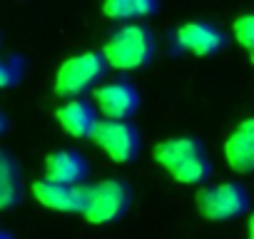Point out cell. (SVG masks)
Masks as SVG:
<instances>
[{
  "instance_id": "obj_19",
  "label": "cell",
  "mask_w": 254,
  "mask_h": 239,
  "mask_svg": "<svg viewBox=\"0 0 254 239\" xmlns=\"http://www.w3.org/2000/svg\"><path fill=\"white\" fill-rule=\"evenodd\" d=\"M249 62H252V65H254V53H249Z\"/></svg>"
},
{
  "instance_id": "obj_8",
  "label": "cell",
  "mask_w": 254,
  "mask_h": 239,
  "mask_svg": "<svg viewBox=\"0 0 254 239\" xmlns=\"http://www.w3.org/2000/svg\"><path fill=\"white\" fill-rule=\"evenodd\" d=\"M30 192L43 207L55 212H82L85 204V187L80 184H60L43 177L30 184Z\"/></svg>"
},
{
  "instance_id": "obj_12",
  "label": "cell",
  "mask_w": 254,
  "mask_h": 239,
  "mask_svg": "<svg viewBox=\"0 0 254 239\" xmlns=\"http://www.w3.org/2000/svg\"><path fill=\"white\" fill-rule=\"evenodd\" d=\"M87 177V162L75 150H55L45 157V179L60 184H80Z\"/></svg>"
},
{
  "instance_id": "obj_6",
  "label": "cell",
  "mask_w": 254,
  "mask_h": 239,
  "mask_svg": "<svg viewBox=\"0 0 254 239\" xmlns=\"http://www.w3.org/2000/svg\"><path fill=\"white\" fill-rule=\"evenodd\" d=\"M90 140L117 165L132 162L142 150L140 130L130 120H100L90 135Z\"/></svg>"
},
{
  "instance_id": "obj_2",
  "label": "cell",
  "mask_w": 254,
  "mask_h": 239,
  "mask_svg": "<svg viewBox=\"0 0 254 239\" xmlns=\"http://www.w3.org/2000/svg\"><path fill=\"white\" fill-rule=\"evenodd\" d=\"M102 58L107 67L115 70H140L155 58V35L145 25H125L110 35L102 45Z\"/></svg>"
},
{
  "instance_id": "obj_11",
  "label": "cell",
  "mask_w": 254,
  "mask_h": 239,
  "mask_svg": "<svg viewBox=\"0 0 254 239\" xmlns=\"http://www.w3.org/2000/svg\"><path fill=\"white\" fill-rule=\"evenodd\" d=\"M55 117H58L60 127H63L70 137H80V140H85V137L90 140L95 125L100 122L97 112H95V105H90V102L82 100V97L67 100V102L55 112Z\"/></svg>"
},
{
  "instance_id": "obj_15",
  "label": "cell",
  "mask_w": 254,
  "mask_h": 239,
  "mask_svg": "<svg viewBox=\"0 0 254 239\" xmlns=\"http://www.w3.org/2000/svg\"><path fill=\"white\" fill-rule=\"evenodd\" d=\"M232 35L247 53H254V13L239 15L232 23Z\"/></svg>"
},
{
  "instance_id": "obj_3",
  "label": "cell",
  "mask_w": 254,
  "mask_h": 239,
  "mask_svg": "<svg viewBox=\"0 0 254 239\" xmlns=\"http://www.w3.org/2000/svg\"><path fill=\"white\" fill-rule=\"evenodd\" d=\"M105 70H107V62H105L102 53L87 50V53L72 55L58 67L53 90L63 100L82 97L87 90H92L105 77Z\"/></svg>"
},
{
  "instance_id": "obj_13",
  "label": "cell",
  "mask_w": 254,
  "mask_h": 239,
  "mask_svg": "<svg viewBox=\"0 0 254 239\" xmlns=\"http://www.w3.org/2000/svg\"><path fill=\"white\" fill-rule=\"evenodd\" d=\"M23 199V172L20 165L0 150V212L13 209Z\"/></svg>"
},
{
  "instance_id": "obj_5",
  "label": "cell",
  "mask_w": 254,
  "mask_h": 239,
  "mask_svg": "<svg viewBox=\"0 0 254 239\" xmlns=\"http://www.w3.org/2000/svg\"><path fill=\"white\" fill-rule=\"evenodd\" d=\"M130 207V189L120 179H100L92 187H85L82 217L90 224H110L117 222Z\"/></svg>"
},
{
  "instance_id": "obj_10",
  "label": "cell",
  "mask_w": 254,
  "mask_h": 239,
  "mask_svg": "<svg viewBox=\"0 0 254 239\" xmlns=\"http://www.w3.org/2000/svg\"><path fill=\"white\" fill-rule=\"evenodd\" d=\"M177 43L187 53H192L197 58H207V55L219 53L227 45V35L209 23L192 20V23H185L177 28Z\"/></svg>"
},
{
  "instance_id": "obj_9",
  "label": "cell",
  "mask_w": 254,
  "mask_h": 239,
  "mask_svg": "<svg viewBox=\"0 0 254 239\" xmlns=\"http://www.w3.org/2000/svg\"><path fill=\"white\" fill-rule=\"evenodd\" d=\"M224 160L237 175L254 172V117H247L224 140Z\"/></svg>"
},
{
  "instance_id": "obj_4",
  "label": "cell",
  "mask_w": 254,
  "mask_h": 239,
  "mask_svg": "<svg viewBox=\"0 0 254 239\" xmlns=\"http://www.w3.org/2000/svg\"><path fill=\"white\" fill-rule=\"evenodd\" d=\"M249 192L239 182H219L202 187L194 197L197 212L207 222H229L249 209Z\"/></svg>"
},
{
  "instance_id": "obj_14",
  "label": "cell",
  "mask_w": 254,
  "mask_h": 239,
  "mask_svg": "<svg viewBox=\"0 0 254 239\" xmlns=\"http://www.w3.org/2000/svg\"><path fill=\"white\" fill-rule=\"evenodd\" d=\"M157 10V0H102V13L112 20H137Z\"/></svg>"
},
{
  "instance_id": "obj_7",
  "label": "cell",
  "mask_w": 254,
  "mask_h": 239,
  "mask_svg": "<svg viewBox=\"0 0 254 239\" xmlns=\"http://www.w3.org/2000/svg\"><path fill=\"white\" fill-rule=\"evenodd\" d=\"M92 100L105 120H130L140 110V92L127 80H110L95 87Z\"/></svg>"
},
{
  "instance_id": "obj_1",
  "label": "cell",
  "mask_w": 254,
  "mask_h": 239,
  "mask_svg": "<svg viewBox=\"0 0 254 239\" xmlns=\"http://www.w3.org/2000/svg\"><path fill=\"white\" fill-rule=\"evenodd\" d=\"M152 160L180 184H204L212 175V162L194 137H170L155 145Z\"/></svg>"
},
{
  "instance_id": "obj_17",
  "label": "cell",
  "mask_w": 254,
  "mask_h": 239,
  "mask_svg": "<svg viewBox=\"0 0 254 239\" xmlns=\"http://www.w3.org/2000/svg\"><path fill=\"white\" fill-rule=\"evenodd\" d=\"M247 237L254 239V214H249V219H247Z\"/></svg>"
},
{
  "instance_id": "obj_18",
  "label": "cell",
  "mask_w": 254,
  "mask_h": 239,
  "mask_svg": "<svg viewBox=\"0 0 254 239\" xmlns=\"http://www.w3.org/2000/svg\"><path fill=\"white\" fill-rule=\"evenodd\" d=\"M5 125H8V122H5V115H3V112H0V135H3V132H5Z\"/></svg>"
},
{
  "instance_id": "obj_16",
  "label": "cell",
  "mask_w": 254,
  "mask_h": 239,
  "mask_svg": "<svg viewBox=\"0 0 254 239\" xmlns=\"http://www.w3.org/2000/svg\"><path fill=\"white\" fill-rule=\"evenodd\" d=\"M23 75V65L15 58H0V90L15 85Z\"/></svg>"
}]
</instances>
